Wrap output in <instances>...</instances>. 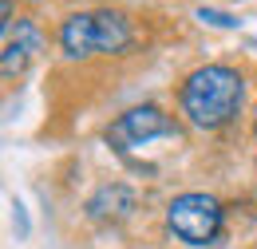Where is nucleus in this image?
<instances>
[{"mask_svg":"<svg viewBox=\"0 0 257 249\" xmlns=\"http://www.w3.org/2000/svg\"><path fill=\"white\" fill-rule=\"evenodd\" d=\"M245 75L229 63H202L178 83V111L198 131H222L241 115Z\"/></svg>","mask_w":257,"mask_h":249,"instance_id":"1","label":"nucleus"},{"mask_svg":"<svg viewBox=\"0 0 257 249\" xmlns=\"http://www.w3.org/2000/svg\"><path fill=\"white\" fill-rule=\"evenodd\" d=\"M56 40H60V52L67 60L119 56L135 44V20L119 8H83V12L64 16Z\"/></svg>","mask_w":257,"mask_h":249,"instance_id":"2","label":"nucleus"},{"mask_svg":"<svg viewBox=\"0 0 257 249\" xmlns=\"http://www.w3.org/2000/svg\"><path fill=\"white\" fill-rule=\"evenodd\" d=\"M225 225V210L214 194H202V190H186L178 198H170L166 206V229L182 241V245H214L222 237Z\"/></svg>","mask_w":257,"mask_h":249,"instance_id":"3","label":"nucleus"},{"mask_svg":"<svg viewBox=\"0 0 257 249\" xmlns=\"http://www.w3.org/2000/svg\"><path fill=\"white\" fill-rule=\"evenodd\" d=\"M182 127L174 115H166L159 103H143V107H131L123 111L115 123L103 131V139L119 151V155H127V151H139V147H147V143H155V139H174Z\"/></svg>","mask_w":257,"mask_h":249,"instance_id":"4","label":"nucleus"},{"mask_svg":"<svg viewBox=\"0 0 257 249\" xmlns=\"http://www.w3.org/2000/svg\"><path fill=\"white\" fill-rule=\"evenodd\" d=\"M44 48V36L32 20H16L12 28L4 32V79L24 75V67L36 60V52Z\"/></svg>","mask_w":257,"mask_h":249,"instance_id":"5","label":"nucleus"},{"mask_svg":"<svg viewBox=\"0 0 257 249\" xmlns=\"http://www.w3.org/2000/svg\"><path fill=\"white\" fill-rule=\"evenodd\" d=\"M198 16H202V20H210V24H218V28H233V24H237V20H229V16H222V12H206V8H202Z\"/></svg>","mask_w":257,"mask_h":249,"instance_id":"6","label":"nucleus"},{"mask_svg":"<svg viewBox=\"0 0 257 249\" xmlns=\"http://www.w3.org/2000/svg\"><path fill=\"white\" fill-rule=\"evenodd\" d=\"M253 135H257V107H253Z\"/></svg>","mask_w":257,"mask_h":249,"instance_id":"7","label":"nucleus"}]
</instances>
